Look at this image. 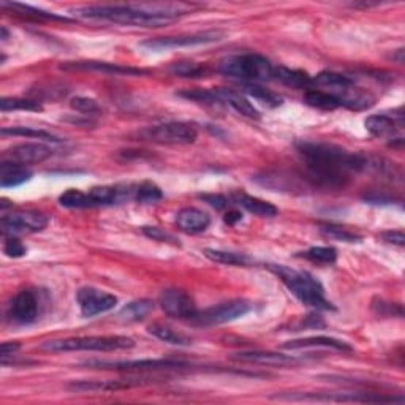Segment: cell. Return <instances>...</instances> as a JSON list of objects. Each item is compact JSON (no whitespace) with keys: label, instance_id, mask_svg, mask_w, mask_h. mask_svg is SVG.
I'll list each match as a JSON object with an SVG mask.
<instances>
[{"label":"cell","instance_id":"6da1fadb","mask_svg":"<svg viewBox=\"0 0 405 405\" xmlns=\"http://www.w3.org/2000/svg\"><path fill=\"white\" fill-rule=\"evenodd\" d=\"M298 152L304 157L306 177L321 189L345 187L350 173L369 167V159L361 154L323 141H298Z\"/></svg>","mask_w":405,"mask_h":405},{"label":"cell","instance_id":"7a4b0ae2","mask_svg":"<svg viewBox=\"0 0 405 405\" xmlns=\"http://www.w3.org/2000/svg\"><path fill=\"white\" fill-rule=\"evenodd\" d=\"M187 4H140V5H92L73 10L74 15L87 19L135 27H163L189 13Z\"/></svg>","mask_w":405,"mask_h":405},{"label":"cell","instance_id":"3957f363","mask_svg":"<svg viewBox=\"0 0 405 405\" xmlns=\"http://www.w3.org/2000/svg\"><path fill=\"white\" fill-rule=\"evenodd\" d=\"M267 267L304 306L317 309V311H334V306L325 298L323 285L312 274L292 270L284 265H270Z\"/></svg>","mask_w":405,"mask_h":405},{"label":"cell","instance_id":"277c9868","mask_svg":"<svg viewBox=\"0 0 405 405\" xmlns=\"http://www.w3.org/2000/svg\"><path fill=\"white\" fill-rule=\"evenodd\" d=\"M217 70L225 77L238 78L247 82H263L274 79V67L266 57L260 54H238L223 59Z\"/></svg>","mask_w":405,"mask_h":405},{"label":"cell","instance_id":"5b68a950","mask_svg":"<svg viewBox=\"0 0 405 405\" xmlns=\"http://www.w3.org/2000/svg\"><path fill=\"white\" fill-rule=\"evenodd\" d=\"M133 347L135 340L127 335H91V338L48 340L41 344V348L48 352H116Z\"/></svg>","mask_w":405,"mask_h":405},{"label":"cell","instance_id":"8992f818","mask_svg":"<svg viewBox=\"0 0 405 405\" xmlns=\"http://www.w3.org/2000/svg\"><path fill=\"white\" fill-rule=\"evenodd\" d=\"M252 311V304L245 299H235L228 303H222L214 307L206 309V311L196 312L195 317L189 320L190 325L195 326H217L223 323H230L238 318L244 317L245 314Z\"/></svg>","mask_w":405,"mask_h":405},{"label":"cell","instance_id":"52a82bcc","mask_svg":"<svg viewBox=\"0 0 405 405\" xmlns=\"http://www.w3.org/2000/svg\"><path fill=\"white\" fill-rule=\"evenodd\" d=\"M140 135L157 144H192L198 138V130L189 122H165L144 128Z\"/></svg>","mask_w":405,"mask_h":405},{"label":"cell","instance_id":"ba28073f","mask_svg":"<svg viewBox=\"0 0 405 405\" xmlns=\"http://www.w3.org/2000/svg\"><path fill=\"white\" fill-rule=\"evenodd\" d=\"M48 226V217L38 211H16L2 217L4 236H18L23 233H38Z\"/></svg>","mask_w":405,"mask_h":405},{"label":"cell","instance_id":"9c48e42d","mask_svg":"<svg viewBox=\"0 0 405 405\" xmlns=\"http://www.w3.org/2000/svg\"><path fill=\"white\" fill-rule=\"evenodd\" d=\"M77 301L82 317H95L99 314H105L118 306V298L114 294L99 290L94 287H82L77 293Z\"/></svg>","mask_w":405,"mask_h":405},{"label":"cell","instance_id":"30bf717a","mask_svg":"<svg viewBox=\"0 0 405 405\" xmlns=\"http://www.w3.org/2000/svg\"><path fill=\"white\" fill-rule=\"evenodd\" d=\"M159 304L168 317L179 320H192L198 312L195 301L192 299L190 294L182 290H177V288L163 290L159 296Z\"/></svg>","mask_w":405,"mask_h":405},{"label":"cell","instance_id":"8fae6325","mask_svg":"<svg viewBox=\"0 0 405 405\" xmlns=\"http://www.w3.org/2000/svg\"><path fill=\"white\" fill-rule=\"evenodd\" d=\"M87 367L114 370H170L187 367L185 362L174 360H135V361H87Z\"/></svg>","mask_w":405,"mask_h":405},{"label":"cell","instance_id":"7c38bea8","mask_svg":"<svg viewBox=\"0 0 405 405\" xmlns=\"http://www.w3.org/2000/svg\"><path fill=\"white\" fill-rule=\"evenodd\" d=\"M51 155H52V149L45 146V144L24 143L6 149L2 154V162L29 167V165H37L48 160Z\"/></svg>","mask_w":405,"mask_h":405},{"label":"cell","instance_id":"4fadbf2b","mask_svg":"<svg viewBox=\"0 0 405 405\" xmlns=\"http://www.w3.org/2000/svg\"><path fill=\"white\" fill-rule=\"evenodd\" d=\"M40 303L32 290H21L9 306V317L18 325H30L38 318Z\"/></svg>","mask_w":405,"mask_h":405},{"label":"cell","instance_id":"5bb4252c","mask_svg":"<svg viewBox=\"0 0 405 405\" xmlns=\"http://www.w3.org/2000/svg\"><path fill=\"white\" fill-rule=\"evenodd\" d=\"M223 37L222 32L211 30L195 33V35H181V37H163L143 41L141 46H146L149 50H167V48H181V46H196V45H208L221 41Z\"/></svg>","mask_w":405,"mask_h":405},{"label":"cell","instance_id":"9a60e30c","mask_svg":"<svg viewBox=\"0 0 405 405\" xmlns=\"http://www.w3.org/2000/svg\"><path fill=\"white\" fill-rule=\"evenodd\" d=\"M60 68L64 70H84V72H100L108 74H127V77H143L149 74V72L141 70V68L126 67L121 64H109V62L99 60H79V62H65Z\"/></svg>","mask_w":405,"mask_h":405},{"label":"cell","instance_id":"2e32d148","mask_svg":"<svg viewBox=\"0 0 405 405\" xmlns=\"http://www.w3.org/2000/svg\"><path fill=\"white\" fill-rule=\"evenodd\" d=\"M231 358L236 361H243V362H252V365L272 366V367L298 366L301 362V360L294 358V356L276 353V352H243V353L231 356Z\"/></svg>","mask_w":405,"mask_h":405},{"label":"cell","instance_id":"e0dca14e","mask_svg":"<svg viewBox=\"0 0 405 405\" xmlns=\"http://www.w3.org/2000/svg\"><path fill=\"white\" fill-rule=\"evenodd\" d=\"M367 132L375 138H393V135L404 127V116L375 114L369 116L365 122Z\"/></svg>","mask_w":405,"mask_h":405},{"label":"cell","instance_id":"ac0fdd59","mask_svg":"<svg viewBox=\"0 0 405 405\" xmlns=\"http://www.w3.org/2000/svg\"><path fill=\"white\" fill-rule=\"evenodd\" d=\"M176 225L187 235H200L211 225V217L196 208H184L176 216Z\"/></svg>","mask_w":405,"mask_h":405},{"label":"cell","instance_id":"d6986e66","mask_svg":"<svg viewBox=\"0 0 405 405\" xmlns=\"http://www.w3.org/2000/svg\"><path fill=\"white\" fill-rule=\"evenodd\" d=\"M216 94L223 105L231 106L238 114L249 119H260V113L257 111V108L253 106L249 99H245L243 94L233 91V89H216Z\"/></svg>","mask_w":405,"mask_h":405},{"label":"cell","instance_id":"ffe728a7","mask_svg":"<svg viewBox=\"0 0 405 405\" xmlns=\"http://www.w3.org/2000/svg\"><path fill=\"white\" fill-rule=\"evenodd\" d=\"M287 350H301V348H312V347H323V348H333L338 352H352L353 347L347 344L344 340L334 339V338H325V335H318V338H306V339H296L290 340L288 344L282 345Z\"/></svg>","mask_w":405,"mask_h":405},{"label":"cell","instance_id":"44dd1931","mask_svg":"<svg viewBox=\"0 0 405 405\" xmlns=\"http://www.w3.org/2000/svg\"><path fill=\"white\" fill-rule=\"evenodd\" d=\"M233 204H238L244 208L245 211H249L250 214L258 216V217H276L277 216V208L271 203H267L265 200H260V198L245 195V194H235L231 196Z\"/></svg>","mask_w":405,"mask_h":405},{"label":"cell","instance_id":"7402d4cb","mask_svg":"<svg viewBox=\"0 0 405 405\" xmlns=\"http://www.w3.org/2000/svg\"><path fill=\"white\" fill-rule=\"evenodd\" d=\"M32 171L29 168L23 167V165L15 163H0V185L4 189L6 187H16V185L24 184L30 181Z\"/></svg>","mask_w":405,"mask_h":405},{"label":"cell","instance_id":"603a6c76","mask_svg":"<svg viewBox=\"0 0 405 405\" xmlns=\"http://www.w3.org/2000/svg\"><path fill=\"white\" fill-rule=\"evenodd\" d=\"M304 101L309 106L321 109V111H334L342 108V101L334 94L326 92L323 89H307L304 94Z\"/></svg>","mask_w":405,"mask_h":405},{"label":"cell","instance_id":"cb8c5ba5","mask_svg":"<svg viewBox=\"0 0 405 405\" xmlns=\"http://www.w3.org/2000/svg\"><path fill=\"white\" fill-rule=\"evenodd\" d=\"M154 311V303L149 299H138L132 301L127 306H123L119 314L118 320L123 321V323H135V321H141L148 317L149 314Z\"/></svg>","mask_w":405,"mask_h":405},{"label":"cell","instance_id":"d4e9b609","mask_svg":"<svg viewBox=\"0 0 405 405\" xmlns=\"http://www.w3.org/2000/svg\"><path fill=\"white\" fill-rule=\"evenodd\" d=\"M274 79L284 82L285 86L293 89H311L312 77H309L306 72L292 70L287 67H276L274 70Z\"/></svg>","mask_w":405,"mask_h":405},{"label":"cell","instance_id":"484cf974","mask_svg":"<svg viewBox=\"0 0 405 405\" xmlns=\"http://www.w3.org/2000/svg\"><path fill=\"white\" fill-rule=\"evenodd\" d=\"M243 91L249 95L250 99L260 101L262 105L267 108H277L284 103V99L280 97L279 94L257 84V82H245V84L243 86Z\"/></svg>","mask_w":405,"mask_h":405},{"label":"cell","instance_id":"4316f807","mask_svg":"<svg viewBox=\"0 0 405 405\" xmlns=\"http://www.w3.org/2000/svg\"><path fill=\"white\" fill-rule=\"evenodd\" d=\"M148 333L152 334L154 338L160 339L163 342H167V344L171 345H179V347H185V345H190L192 344V339L187 338V335L176 331L168 325H162V323H152L148 326Z\"/></svg>","mask_w":405,"mask_h":405},{"label":"cell","instance_id":"83f0119b","mask_svg":"<svg viewBox=\"0 0 405 405\" xmlns=\"http://www.w3.org/2000/svg\"><path fill=\"white\" fill-rule=\"evenodd\" d=\"M2 6H4V9H11V10H15L16 13H19V15L30 16V18H35V19L62 21V23H72V19H70V18L56 15V13H50V11H45V10H40V9H35V6H30V5H26V4H18V2H2Z\"/></svg>","mask_w":405,"mask_h":405},{"label":"cell","instance_id":"f1b7e54d","mask_svg":"<svg viewBox=\"0 0 405 405\" xmlns=\"http://www.w3.org/2000/svg\"><path fill=\"white\" fill-rule=\"evenodd\" d=\"M204 257L209 258L211 262L226 265V266H247L252 263V260L245 253L226 252V250H216V249H204Z\"/></svg>","mask_w":405,"mask_h":405},{"label":"cell","instance_id":"f546056e","mask_svg":"<svg viewBox=\"0 0 405 405\" xmlns=\"http://www.w3.org/2000/svg\"><path fill=\"white\" fill-rule=\"evenodd\" d=\"M2 135L26 136V138L43 140L48 143H62V138H59V136L46 132V130H40V128H33V127H4Z\"/></svg>","mask_w":405,"mask_h":405},{"label":"cell","instance_id":"4dcf8cb0","mask_svg":"<svg viewBox=\"0 0 405 405\" xmlns=\"http://www.w3.org/2000/svg\"><path fill=\"white\" fill-rule=\"evenodd\" d=\"M163 198V192L159 185L144 181L141 184H136L135 187V198L133 200L140 204H154L157 201H160Z\"/></svg>","mask_w":405,"mask_h":405},{"label":"cell","instance_id":"1f68e13d","mask_svg":"<svg viewBox=\"0 0 405 405\" xmlns=\"http://www.w3.org/2000/svg\"><path fill=\"white\" fill-rule=\"evenodd\" d=\"M59 203L60 206L68 209H87L92 208L91 198H89L87 192H81L77 189H70L67 190L65 194H62L59 196Z\"/></svg>","mask_w":405,"mask_h":405},{"label":"cell","instance_id":"d6a6232c","mask_svg":"<svg viewBox=\"0 0 405 405\" xmlns=\"http://www.w3.org/2000/svg\"><path fill=\"white\" fill-rule=\"evenodd\" d=\"M170 72L181 78H204L209 73L208 67L195 62H176L170 67Z\"/></svg>","mask_w":405,"mask_h":405},{"label":"cell","instance_id":"836d02e7","mask_svg":"<svg viewBox=\"0 0 405 405\" xmlns=\"http://www.w3.org/2000/svg\"><path fill=\"white\" fill-rule=\"evenodd\" d=\"M182 99L192 100L195 103H201L206 106H222L223 103L217 97L216 91H206V89H187V91L177 92Z\"/></svg>","mask_w":405,"mask_h":405},{"label":"cell","instance_id":"e575fe53","mask_svg":"<svg viewBox=\"0 0 405 405\" xmlns=\"http://www.w3.org/2000/svg\"><path fill=\"white\" fill-rule=\"evenodd\" d=\"M299 257H303L312 263L333 265L338 260V250L334 247H312V249L301 253Z\"/></svg>","mask_w":405,"mask_h":405},{"label":"cell","instance_id":"d590c367","mask_svg":"<svg viewBox=\"0 0 405 405\" xmlns=\"http://www.w3.org/2000/svg\"><path fill=\"white\" fill-rule=\"evenodd\" d=\"M0 109L4 113L6 111H41L43 106L40 105L38 101L35 100H29V99H18V97H4L0 100Z\"/></svg>","mask_w":405,"mask_h":405},{"label":"cell","instance_id":"8d00e7d4","mask_svg":"<svg viewBox=\"0 0 405 405\" xmlns=\"http://www.w3.org/2000/svg\"><path fill=\"white\" fill-rule=\"evenodd\" d=\"M321 233L325 236L334 239V241H340V243H360L361 236L356 235V233L350 231L347 228H342V226L338 225H321Z\"/></svg>","mask_w":405,"mask_h":405},{"label":"cell","instance_id":"74e56055","mask_svg":"<svg viewBox=\"0 0 405 405\" xmlns=\"http://www.w3.org/2000/svg\"><path fill=\"white\" fill-rule=\"evenodd\" d=\"M4 252L6 253V257L10 258H21L27 253V247L21 243L16 236H5Z\"/></svg>","mask_w":405,"mask_h":405},{"label":"cell","instance_id":"f35d334b","mask_svg":"<svg viewBox=\"0 0 405 405\" xmlns=\"http://www.w3.org/2000/svg\"><path fill=\"white\" fill-rule=\"evenodd\" d=\"M70 106L74 109V111L82 113V114L100 113L99 103L95 101V100H92V99H87V97H74V99H72Z\"/></svg>","mask_w":405,"mask_h":405},{"label":"cell","instance_id":"ab89813d","mask_svg":"<svg viewBox=\"0 0 405 405\" xmlns=\"http://www.w3.org/2000/svg\"><path fill=\"white\" fill-rule=\"evenodd\" d=\"M143 233L148 238L152 239V241H159V243H168L173 245H179L177 243V238H174L173 235H170L165 230L159 228V226H143Z\"/></svg>","mask_w":405,"mask_h":405},{"label":"cell","instance_id":"60d3db41","mask_svg":"<svg viewBox=\"0 0 405 405\" xmlns=\"http://www.w3.org/2000/svg\"><path fill=\"white\" fill-rule=\"evenodd\" d=\"M200 198L203 201L208 203L209 206L216 209H225L228 206V198H225L223 195H216V194H206V195H200Z\"/></svg>","mask_w":405,"mask_h":405},{"label":"cell","instance_id":"b9f144b4","mask_svg":"<svg viewBox=\"0 0 405 405\" xmlns=\"http://www.w3.org/2000/svg\"><path fill=\"white\" fill-rule=\"evenodd\" d=\"M382 239L388 244H394V245H399L402 247L405 244V236L401 230H394V231H385L382 235Z\"/></svg>","mask_w":405,"mask_h":405},{"label":"cell","instance_id":"7bdbcfd3","mask_svg":"<svg viewBox=\"0 0 405 405\" xmlns=\"http://www.w3.org/2000/svg\"><path fill=\"white\" fill-rule=\"evenodd\" d=\"M19 344L16 342H4L2 347H0V356H2V361H5L9 356H11L15 352L19 350Z\"/></svg>","mask_w":405,"mask_h":405},{"label":"cell","instance_id":"ee69618b","mask_svg":"<svg viewBox=\"0 0 405 405\" xmlns=\"http://www.w3.org/2000/svg\"><path fill=\"white\" fill-rule=\"evenodd\" d=\"M223 221H225L226 225L235 226L238 222L243 221V214H241V212H238V211H228L223 216Z\"/></svg>","mask_w":405,"mask_h":405},{"label":"cell","instance_id":"f6af8a7d","mask_svg":"<svg viewBox=\"0 0 405 405\" xmlns=\"http://www.w3.org/2000/svg\"><path fill=\"white\" fill-rule=\"evenodd\" d=\"M6 38H9V32H6V29H5V27H2V40L5 41Z\"/></svg>","mask_w":405,"mask_h":405}]
</instances>
